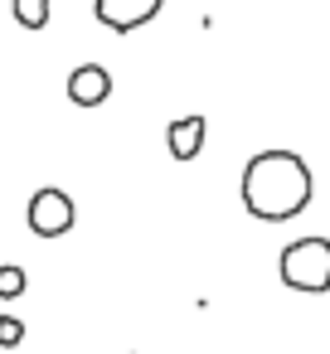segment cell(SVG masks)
<instances>
[{
	"mask_svg": "<svg viewBox=\"0 0 330 354\" xmlns=\"http://www.w3.org/2000/svg\"><path fill=\"white\" fill-rule=\"evenodd\" d=\"M204 117H175L170 127H165V146H170V156L175 160H194L199 151H204Z\"/></svg>",
	"mask_w": 330,
	"mask_h": 354,
	"instance_id": "cell-6",
	"label": "cell"
},
{
	"mask_svg": "<svg viewBox=\"0 0 330 354\" xmlns=\"http://www.w3.org/2000/svg\"><path fill=\"white\" fill-rule=\"evenodd\" d=\"M161 6H165V0H93L98 20H102L107 30H117V35L141 30L146 20H156V15H161Z\"/></svg>",
	"mask_w": 330,
	"mask_h": 354,
	"instance_id": "cell-4",
	"label": "cell"
},
{
	"mask_svg": "<svg viewBox=\"0 0 330 354\" xmlns=\"http://www.w3.org/2000/svg\"><path fill=\"white\" fill-rule=\"evenodd\" d=\"M112 97V73L102 64H78L68 73V102L73 107H102Z\"/></svg>",
	"mask_w": 330,
	"mask_h": 354,
	"instance_id": "cell-5",
	"label": "cell"
},
{
	"mask_svg": "<svg viewBox=\"0 0 330 354\" xmlns=\"http://www.w3.org/2000/svg\"><path fill=\"white\" fill-rule=\"evenodd\" d=\"M277 277L291 291L325 296L330 291V238H296V243H286L282 257H277Z\"/></svg>",
	"mask_w": 330,
	"mask_h": 354,
	"instance_id": "cell-2",
	"label": "cell"
},
{
	"mask_svg": "<svg viewBox=\"0 0 330 354\" xmlns=\"http://www.w3.org/2000/svg\"><path fill=\"white\" fill-rule=\"evenodd\" d=\"M25 296V272L20 267H0V301H15Z\"/></svg>",
	"mask_w": 330,
	"mask_h": 354,
	"instance_id": "cell-7",
	"label": "cell"
},
{
	"mask_svg": "<svg viewBox=\"0 0 330 354\" xmlns=\"http://www.w3.org/2000/svg\"><path fill=\"white\" fill-rule=\"evenodd\" d=\"M238 194H243V209L253 218H262V223H291V218H301L311 209L315 180H311V165L296 151H257L243 165Z\"/></svg>",
	"mask_w": 330,
	"mask_h": 354,
	"instance_id": "cell-1",
	"label": "cell"
},
{
	"mask_svg": "<svg viewBox=\"0 0 330 354\" xmlns=\"http://www.w3.org/2000/svg\"><path fill=\"white\" fill-rule=\"evenodd\" d=\"M25 218H30V233L35 238H64L73 223H78V209H73V199L64 194V189H35L30 194V209H25Z\"/></svg>",
	"mask_w": 330,
	"mask_h": 354,
	"instance_id": "cell-3",
	"label": "cell"
},
{
	"mask_svg": "<svg viewBox=\"0 0 330 354\" xmlns=\"http://www.w3.org/2000/svg\"><path fill=\"white\" fill-rule=\"evenodd\" d=\"M20 339H25V325L15 315H0V349H15Z\"/></svg>",
	"mask_w": 330,
	"mask_h": 354,
	"instance_id": "cell-8",
	"label": "cell"
}]
</instances>
